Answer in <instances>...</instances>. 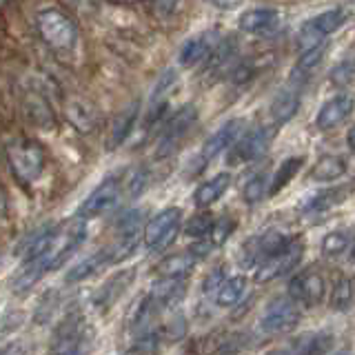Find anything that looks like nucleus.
I'll use <instances>...</instances> for the list:
<instances>
[{
  "mask_svg": "<svg viewBox=\"0 0 355 355\" xmlns=\"http://www.w3.org/2000/svg\"><path fill=\"white\" fill-rule=\"evenodd\" d=\"M85 238H87L85 220H80V218L67 220L58 227H51L44 249L38 255H33V258H38L44 266H47V271H51L69 258V255L80 247Z\"/></svg>",
  "mask_w": 355,
  "mask_h": 355,
  "instance_id": "obj_1",
  "label": "nucleus"
},
{
  "mask_svg": "<svg viewBox=\"0 0 355 355\" xmlns=\"http://www.w3.org/2000/svg\"><path fill=\"white\" fill-rule=\"evenodd\" d=\"M36 31L40 40L53 51H71L78 42V25L67 11L47 7L36 16Z\"/></svg>",
  "mask_w": 355,
  "mask_h": 355,
  "instance_id": "obj_2",
  "label": "nucleus"
},
{
  "mask_svg": "<svg viewBox=\"0 0 355 355\" xmlns=\"http://www.w3.org/2000/svg\"><path fill=\"white\" fill-rule=\"evenodd\" d=\"M7 160L14 175L20 182L31 184L33 180H38L44 162H47V155H44L42 144H38L36 140H11L7 144Z\"/></svg>",
  "mask_w": 355,
  "mask_h": 355,
  "instance_id": "obj_3",
  "label": "nucleus"
},
{
  "mask_svg": "<svg viewBox=\"0 0 355 355\" xmlns=\"http://www.w3.org/2000/svg\"><path fill=\"white\" fill-rule=\"evenodd\" d=\"M89 347V327L85 318L73 311L67 313L53 329L49 351L51 355H85Z\"/></svg>",
  "mask_w": 355,
  "mask_h": 355,
  "instance_id": "obj_4",
  "label": "nucleus"
},
{
  "mask_svg": "<svg viewBox=\"0 0 355 355\" xmlns=\"http://www.w3.org/2000/svg\"><path fill=\"white\" fill-rule=\"evenodd\" d=\"M347 18H349V14L344 9H329V11H322V14H318L313 18H309L297 29V36H295L297 49L306 51L311 47H315V44L324 42L331 33L342 29Z\"/></svg>",
  "mask_w": 355,
  "mask_h": 355,
  "instance_id": "obj_5",
  "label": "nucleus"
},
{
  "mask_svg": "<svg viewBox=\"0 0 355 355\" xmlns=\"http://www.w3.org/2000/svg\"><path fill=\"white\" fill-rule=\"evenodd\" d=\"M182 211L178 207H169L155 214L147 225L142 227V242L144 247L151 251H162L175 240L178 231H180Z\"/></svg>",
  "mask_w": 355,
  "mask_h": 355,
  "instance_id": "obj_6",
  "label": "nucleus"
},
{
  "mask_svg": "<svg viewBox=\"0 0 355 355\" xmlns=\"http://www.w3.org/2000/svg\"><path fill=\"white\" fill-rule=\"evenodd\" d=\"M304 253V244L300 238H293L288 247H284L282 251H277L271 258L262 260L258 266H255V282L258 284H266L273 282L277 277H282L286 273H291L295 266L302 260Z\"/></svg>",
  "mask_w": 355,
  "mask_h": 355,
  "instance_id": "obj_7",
  "label": "nucleus"
},
{
  "mask_svg": "<svg viewBox=\"0 0 355 355\" xmlns=\"http://www.w3.org/2000/svg\"><path fill=\"white\" fill-rule=\"evenodd\" d=\"M269 144H271V131L262 125L253 127L249 131H242L240 138L227 149L229 151L227 162L233 166L244 164V162H253V160L262 158L264 151L269 149Z\"/></svg>",
  "mask_w": 355,
  "mask_h": 355,
  "instance_id": "obj_8",
  "label": "nucleus"
},
{
  "mask_svg": "<svg viewBox=\"0 0 355 355\" xmlns=\"http://www.w3.org/2000/svg\"><path fill=\"white\" fill-rule=\"evenodd\" d=\"M300 322V306L291 297H275L273 302L264 309L260 318V331L266 336H280L297 327Z\"/></svg>",
  "mask_w": 355,
  "mask_h": 355,
  "instance_id": "obj_9",
  "label": "nucleus"
},
{
  "mask_svg": "<svg viewBox=\"0 0 355 355\" xmlns=\"http://www.w3.org/2000/svg\"><path fill=\"white\" fill-rule=\"evenodd\" d=\"M293 240V236H284V233H277V231H269V233H262V236H255L251 240L244 242V247L240 251V260L244 266H258L262 260L271 258L277 251H282L284 247H288Z\"/></svg>",
  "mask_w": 355,
  "mask_h": 355,
  "instance_id": "obj_10",
  "label": "nucleus"
},
{
  "mask_svg": "<svg viewBox=\"0 0 355 355\" xmlns=\"http://www.w3.org/2000/svg\"><path fill=\"white\" fill-rule=\"evenodd\" d=\"M327 293V282L324 275L318 269H306L302 273H297L291 277L288 282V297L293 300L295 304H304V306H318Z\"/></svg>",
  "mask_w": 355,
  "mask_h": 355,
  "instance_id": "obj_11",
  "label": "nucleus"
},
{
  "mask_svg": "<svg viewBox=\"0 0 355 355\" xmlns=\"http://www.w3.org/2000/svg\"><path fill=\"white\" fill-rule=\"evenodd\" d=\"M120 180L114 178H107L105 182H100L92 193L85 198V202L78 207V218L80 220H92V218H100L105 216L107 211H111L116 207L118 198H120Z\"/></svg>",
  "mask_w": 355,
  "mask_h": 355,
  "instance_id": "obj_12",
  "label": "nucleus"
},
{
  "mask_svg": "<svg viewBox=\"0 0 355 355\" xmlns=\"http://www.w3.org/2000/svg\"><path fill=\"white\" fill-rule=\"evenodd\" d=\"M196 118H198V114L191 105L182 107L175 116L166 118L164 127L160 131V140H158V158H166V155L178 149V144L182 142L189 129L193 127Z\"/></svg>",
  "mask_w": 355,
  "mask_h": 355,
  "instance_id": "obj_13",
  "label": "nucleus"
},
{
  "mask_svg": "<svg viewBox=\"0 0 355 355\" xmlns=\"http://www.w3.org/2000/svg\"><path fill=\"white\" fill-rule=\"evenodd\" d=\"M53 83L47 80V83H36L27 89L25 94V107H27V114L29 118L36 122L40 127H53L55 122V103L53 100Z\"/></svg>",
  "mask_w": 355,
  "mask_h": 355,
  "instance_id": "obj_14",
  "label": "nucleus"
},
{
  "mask_svg": "<svg viewBox=\"0 0 355 355\" xmlns=\"http://www.w3.org/2000/svg\"><path fill=\"white\" fill-rule=\"evenodd\" d=\"M242 131H244V122L240 118H231L220 129H216L207 138L202 151H200V166L209 164L211 160H216L220 153H225L231 147V144L240 138Z\"/></svg>",
  "mask_w": 355,
  "mask_h": 355,
  "instance_id": "obj_15",
  "label": "nucleus"
},
{
  "mask_svg": "<svg viewBox=\"0 0 355 355\" xmlns=\"http://www.w3.org/2000/svg\"><path fill=\"white\" fill-rule=\"evenodd\" d=\"M218 42H220V38L214 31H207V33H200V36L189 38L180 47V51H178V62L182 67H189V69H191V67H205Z\"/></svg>",
  "mask_w": 355,
  "mask_h": 355,
  "instance_id": "obj_16",
  "label": "nucleus"
},
{
  "mask_svg": "<svg viewBox=\"0 0 355 355\" xmlns=\"http://www.w3.org/2000/svg\"><path fill=\"white\" fill-rule=\"evenodd\" d=\"M238 27L249 36H271L280 27V11L273 7H253L240 16Z\"/></svg>",
  "mask_w": 355,
  "mask_h": 355,
  "instance_id": "obj_17",
  "label": "nucleus"
},
{
  "mask_svg": "<svg viewBox=\"0 0 355 355\" xmlns=\"http://www.w3.org/2000/svg\"><path fill=\"white\" fill-rule=\"evenodd\" d=\"M351 111H353L351 94H338L336 98H331V100H327L324 105H322V109L318 111V116H315V127L320 131L336 129L351 116Z\"/></svg>",
  "mask_w": 355,
  "mask_h": 355,
  "instance_id": "obj_18",
  "label": "nucleus"
},
{
  "mask_svg": "<svg viewBox=\"0 0 355 355\" xmlns=\"http://www.w3.org/2000/svg\"><path fill=\"white\" fill-rule=\"evenodd\" d=\"M187 293V277H160L147 293L155 309L175 306Z\"/></svg>",
  "mask_w": 355,
  "mask_h": 355,
  "instance_id": "obj_19",
  "label": "nucleus"
},
{
  "mask_svg": "<svg viewBox=\"0 0 355 355\" xmlns=\"http://www.w3.org/2000/svg\"><path fill=\"white\" fill-rule=\"evenodd\" d=\"M133 275L136 271L129 269V271H120L116 275H111L109 280L98 288L96 295H94V304L98 311H109L114 306L118 300L125 295V291L129 288V284L133 282Z\"/></svg>",
  "mask_w": 355,
  "mask_h": 355,
  "instance_id": "obj_20",
  "label": "nucleus"
},
{
  "mask_svg": "<svg viewBox=\"0 0 355 355\" xmlns=\"http://www.w3.org/2000/svg\"><path fill=\"white\" fill-rule=\"evenodd\" d=\"M300 98H302V87H297L293 83H288L282 92L273 98L271 109H269L273 127L286 125V122L295 116V111L300 107Z\"/></svg>",
  "mask_w": 355,
  "mask_h": 355,
  "instance_id": "obj_21",
  "label": "nucleus"
},
{
  "mask_svg": "<svg viewBox=\"0 0 355 355\" xmlns=\"http://www.w3.org/2000/svg\"><path fill=\"white\" fill-rule=\"evenodd\" d=\"M64 116L69 120V125L76 127L80 133H92L98 127V114L92 103L76 98L71 103H64Z\"/></svg>",
  "mask_w": 355,
  "mask_h": 355,
  "instance_id": "obj_22",
  "label": "nucleus"
},
{
  "mask_svg": "<svg viewBox=\"0 0 355 355\" xmlns=\"http://www.w3.org/2000/svg\"><path fill=\"white\" fill-rule=\"evenodd\" d=\"M324 51H327V42H320V44H315V47L302 51L300 60L293 67L291 76H288V83H293V85L304 89L306 83H309V78H311V73L318 69V64L322 62V58H324Z\"/></svg>",
  "mask_w": 355,
  "mask_h": 355,
  "instance_id": "obj_23",
  "label": "nucleus"
},
{
  "mask_svg": "<svg viewBox=\"0 0 355 355\" xmlns=\"http://www.w3.org/2000/svg\"><path fill=\"white\" fill-rule=\"evenodd\" d=\"M175 83V76L173 71H164V76L155 83V89L149 96V103H147V127H153L164 114V107H166V98L171 94V87Z\"/></svg>",
  "mask_w": 355,
  "mask_h": 355,
  "instance_id": "obj_24",
  "label": "nucleus"
},
{
  "mask_svg": "<svg viewBox=\"0 0 355 355\" xmlns=\"http://www.w3.org/2000/svg\"><path fill=\"white\" fill-rule=\"evenodd\" d=\"M336 344V338L329 331H318V333H304L302 338L293 342V347L288 349L291 355H329V351Z\"/></svg>",
  "mask_w": 355,
  "mask_h": 355,
  "instance_id": "obj_25",
  "label": "nucleus"
},
{
  "mask_svg": "<svg viewBox=\"0 0 355 355\" xmlns=\"http://www.w3.org/2000/svg\"><path fill=\"white\" fill-rule=\"evenodd\" d=\"M231 187V173H218L211 180L202 182L193 193V202L198 209H207L211 205H216L218 200L229 191Z\"/></svg>",
  "mask_w": 355,
  "mask_h": 355,
  "instance_id": "obj_26",
  "label": "nucleus"
},
{
  "mask_svg": "<svg viewBox=\"0 0 355 355\" xmlns=\"http://www.w3.org/2000/svg\"><path fill=\"white\" fill-rule=\"evenodd\" d=\"M349 196V187H331L320 191L315 196H311L306 202L302 205V214L304 216H320L327 214L329 209H333L336 205H340L344 198Z\"/></svg>",
  "mask_w": 355,
  "mask_h": 355,
  "instance_id": "obj_27",
  "label": "nucleus"
},
{
  "mask_svg": "<svg viewBox=\"0 0 355 355\" xmlns=\"http://www.w3.org/2000/svg\"><path fill=\"white\" fill-rule=\"evenodd\" d=\"M107 264H111V258H109V249H103V251H96L94 255H89V258L80 260L78 264H73L69 271H67L64 280L69 284H76V282H83L87 277L96 275L100 269H105Z\"/></svg>",
  "mask_w": 355,
  "mask_h": 355,
  "instance_id": "obj_28",
  "label": "nucleus"
},
{
  "mask_svg": "<svg viewBox=\"0 0 355 355\" xmlns=\"http://www.w3.org/2000/svg\"><path fill=\"white\" fill-rule=\"evenodd\" d=\"M196 264H198V258L187 249L182 253H175V255H169V258H164L158 264V273H160V277H187L193 271Z\"/></svg>",
  "mask_w": 355,
  "mask_h": 355,
  "instance_id": "obj_29",
  "label": "nucleus"
},
{
  "mask_svg": "<svg viewBox=\"0 0 355 355\" xmlns=\"http://www.w3.org/2000/svg\"><path fill=\"white\" fill-rule=\"evenodd\" d=\"M347 173V162L340 155H324L322 160L315 162V166L311 169V180L315 182H333Z\"/></svg>",
  "mask_w": 355,
  "mask_h": 355,
  "instance_id": "obj_30",
  "label": "nucleus"
},
{
  "mask_svg": "<svg viewBox=\"0 0 355 355\" xmlns=\"http://www.w3.org/2000/svg\"><path fill=\"white\" fill-rule=\"evenodd\" d=\"M247 291V277L244 275H233V277H225L222 284L216 291V302L218 306H236L240 302V297Z\"/></svg>",
  "mask_w": 355,
  "mask_h": 355,
  "instance_id": "obj_31",
  "label": "nucleus"
},
{
  "mask_svg": "<svg viewBox=\"0 0 355 355\" xmlns=\"http://www.w3.org/2000/svg\"><path fill=\"white\" fill-rule=\"evenodd\" d=\"M136 120H138V103H133L129 109H125L114 120V127H111V140H109V147L111 149L120 147V144L127 140V136L131 133L133 125H136Z\"/></svg>",
  "mask_w": 355,
  "mask_h": 355,
  "instance_id": "obj_32",
  "label": "nucleus"
},
{
  "mask_svg": "<svg viewBox=\"0 0 355 355\" xmlns=\"http://www.w3.org/2000/svg\"><path fill=\"white\" fill-rule=\"evenodd\" d=\"M302 164H304L302 158H288L277 166V171L271 173V180H269V196H275L277 191H282V189L295 178V173L302 169Z\"/></svg>",
  "mask_w": 355,
  "mask_h": 355,
  "instance_id": "obj_33",
  "label": "nucleus"
},
{
  "mask_svg": "<svg viewBox=\"0 0 355 355\" xmlns=\"http://www.w3.org/2000/svg\"><path fill=\"white\" fill-rule=\"evenodd\" d=\"M269 196V173L266 171H255L242 187V198L247 205H258Z\"/></svg>",
  "mask_w": 355,
  "mask_h": 355,
  "instance_id": "obj_34",
  "label": "nucleus"
},
{
  "mask_svg": "<svg viewBox=\"0 0 355 355\" xmlns=\"http://www.w3.org/2000/svg\"><path fill=\"white\" fill-rule=\"evenodd\" d=\"M351 231L349 229H340V231H331L327 233L324 238H322V244H320V251L329 255V258H338V255H344L349 249H351Z\"/></svg>",
  "mask_w": 355,
  "mask_h": 355,
  "instance_id": "obj_35",
  "label": "nucleus"
},
{
  "mask_svg": "<svg viewBox=\"0 0 355 355\" xmlns=\"http://www.w3.org/2000/svg\"><path fill=\"white\" fill-rule=\"evenodd\" d=\"M353 304V282L351 277L340 275L331 291V309L333 311H349Z\"/></svg>",
  "mask_w": 355,
  "mask_h": 355,
  "instance_id": "obj_36",
  "label": "nucleus"
},
{
  "mask_svg": "<svg viewBox=\"0 0 355 355\" xmlns=\"http://www.w3.org/2000/svg\"><path fill=\"white\" fill-rule=\"evenodd\" d=\"M187 331H189V322H187L184 313L175 311V313L160 327V338L164 342H180L187 338Z\"/></svg>",
  "mask_w": 355,
  "mask_h": 355,
  "instance_id": "obj_37",
  "label": "nucleus"
},
{
  "mask_svg": "<svg viewBox=\"0 0 355 355\" xmlns=\"http://www.w3.org/2000/svg\"><path fill=\"white\" fill-rule=\"evenodd\" d=\"M214 222H216V218L211 216V214H207V211H202V214L193 216L191 220L187 222V225H184V233H187L189 238L202 240V238L209 236V231H211V227H214Z\"/></svg>",
  "mask_w": 355,
  "mask_h": 355,
  "instance_id": "obj_38",
  "label": "nucleus"
},
{
  "mask_svg": "<svg viewBox=\"0 0 355 355\" xmlns=\"http://www.w3.org/2000/svg\"><path fill=\"white\" fill-rule=\"evenodd\" d=\"M233 229H236V222H233L231 218H220V220L216 218V222H214V227H211L207 240L211 242V247L218 249V247H222V244L229 240Z\"/></svg>",
  "mask_w": 355,
  "mask_h": 355,
  "instance_id": "obj_39",
  "label": "nucleus"
},
{
  "mask_svg": "<svg viewBox=\"0 0 355 355\" xmlns=\"http://www.w3.org/2000/svg\"><path fill=\"white\" fill-rule=\"evenodd\" d=\"M147 182H149V171L140 166V169L131 171L129 173V180H127V196L129 198H138L144 193V189H147Z\"/></svg>",
  "mask_w": 355,
  "mask_h": 355,
  "instance_id": "obj_40",
  "label": "nucleus"
},
{
  "mask_svg": "<svg viewBox=\"0 0 355 355\" xmlns=\"http://www.w3.org/2000/svg\"><path fill=\"white\" fill-rule=\"evenodd\" d=\"M329 78H331V83L336 85V87H347V85H351L353 83V60L347 58V60L338 62L331 69Z\"/></svg>",
  "mask_w": 355,
  "mask_h": 355,
  "instance_id": "obj_41",
  "label": "nucleus"
},
{
  "mask_svg": "<svg viewBox=\"0 0 355 355\" xmlns=\"http://www.w3.org/2000/svg\"><path fill=\"white\" fill-rule=\"evenodd\" d=\"M222 280H225V271H222V269L211 271V273L205 277V282H202V291H205L207 295H216V291H218V286L222 284Z\"/></svg>",
  "mask_w": 355,
  "mask_h": 355,
  "instance_id": "obj_42",
  "label": "nucleus"
},
{
  "mask_svg": "<svg viewBox=\"0 0 355 355\" xmlns=\"http://www.w3.org/2000/svg\"><path fill=\"white\" fill-rule=\"evenodd\" d=\"M178 3H180V0H151L155 14H162V16H169L171 11L178 7Z\"/></svg>",
  "mask_w": 355,
  "mask_h": 355,
  "instance_id": "obj_43",
  "label": "nucleus"
},
{
  "mask_svg": "<svg viewBox=\"0 0 355 355\" xmlns=\"http://www.w3.org/2000/svg\"><path fill=\"white\" fill-rule=\"evenodd\" d=\"M209 3L222 11H231V9H238L242 5V0H209Z\"/></svg>",
  "mask_w": 355,
  "mask_h": 355,
  "instance_id": "obj_44",
  "label": "nucleus"
},
{
  "mask_svg": "<svg viewBox=\"0 0 355 355\" xmlns=\"http://www.w3.org/2000/svg\"><path fill=\"white\" fill-rule=\"evenodd\" d=\"M0 355H25V349L18 347V344H11V347H7Z\"/></svg>",
  "mask_w": 355,
  "mask_h": 355,
  "instance_id": "obj_45",
  "label": "nucleus"
},
{
  "mask_svg": "<svg viewBox=\"0 0 355 355\" xmlns=\"http://www.w3.org/2000/svg\"><path fill=\"white\" fill-rule=\"evenodd\" d=\"M7 214V193H5V187L0 184V216Z\"/></svg>",
  "mask_w": 355,
  "mask_h": 355,
  "instance_id": "obj_46",
  "label": "nucleus"
},
{
  "mask_svg": "<svg viewBox=\"0 0 355 355\" xmlns=\"http://www.w3.org/2000/svg\"><path fill=\"white\" fill-rule=\"evenodd\" d=\"M109 3H116V5H136V3H142V0H109Z\"/></svg>",
  "mask_w": 355,
  "mask_h": 355,
  "instance_id": "obj_47",
  "label": "nucleus"
},
{
  "mask_svg": "<svg viewBox=\"0 0 355 355\" xmlns=\"http://www.w3.org/2000/svg\"><path fill=\"white\" fill-rule=\"evenodd\" d=\"M120 355H142V349H140V347H133V349H129V351H125V353H120Z\"/></svg>",
  "mask_w": 355,
  "mask_h": 355,
  "instance_id": "obj_48",
  "label": "nucleus"
},
{
  "mask_svg": "<svg viewBox=\"0 0 355 355\" xmlns=\"http://www.w3.org/2000/svg\"><path fill=\"white\" fill-rule=\"evenodd\" d=\"M266 355H291V353H288V349H275V351H269Z\"/></svg>",
  "mask_w": 355,
  "mask_h": 355,
  "instance_id": "obj_49",
  "label": "nucleus"
}]
</instances>
